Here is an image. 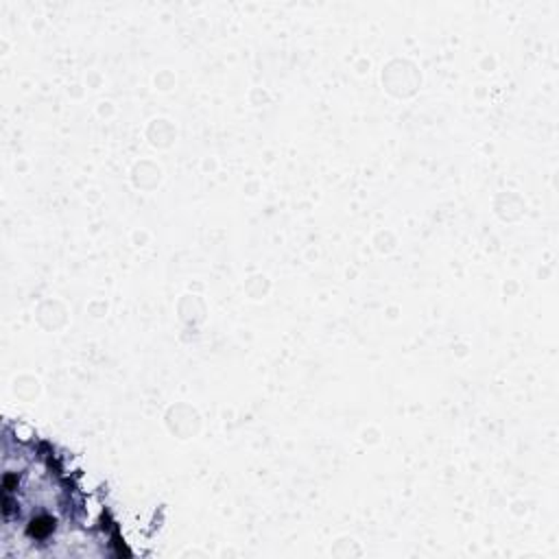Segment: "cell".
I'll return each instance as SVG.
<instances>
[{
  "instance_id": "6da1fadb",
  "label": "cell",
  "mask_w": 559,
  "mask_h": 559,
  "mask_svg": "<svg viewBox=\"0 0 559 559\" xmlns=\"http://www.w3.org/2000/svg\"><path fill=\"white\" fill-rule=\"evenodd\" d=\"M4 542H55L68 520H74L76 498L52 459L33 445L4 450Z\"/></svg>"
}]
</instances>
